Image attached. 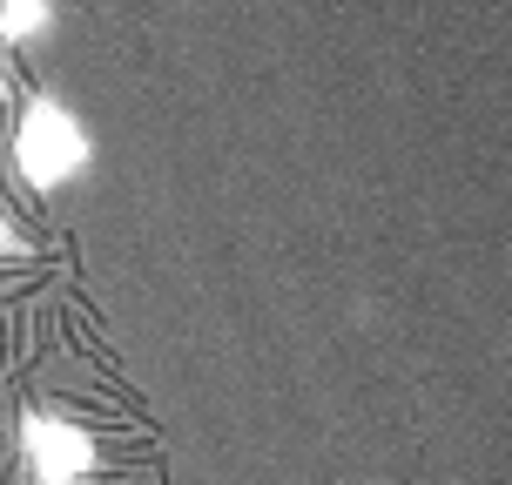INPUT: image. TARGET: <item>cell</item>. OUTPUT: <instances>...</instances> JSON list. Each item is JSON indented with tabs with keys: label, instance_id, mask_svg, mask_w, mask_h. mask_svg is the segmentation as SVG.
Masks as SVG:
<instances>
[{
	"label": "cell",
	"instance_id": "obj_1",
	"mask_svg": "<svg viewBox=\"0 0 512 485\" xmlns=\"http://www.w3.org/2000/svg\"><path fill=\"white\" fill-rule=\"evenodd\" d=\"M88 162H95L88 122L61 95H34L21 108V128H14V169L48 196V189H68L75 176H88Z\"/></svg>",
	"mask_w": 512,
	"mask_h": 485
},
{
	"label": "cell",
	"instance_id": "obj_2",
	"mask_svg": "<svg viewBox=\"0 0 512 485\" xmlns=\"http://www.w3.org/2000/svg\"><path fill=\"white\" fill-rule=\"evenodd\" d=\"M21 472H27V485H88L102 472V445L68 411H27L21 418Z\"/></svg>",
	"mask_w": 512,
	"mask_h": 485
},
{
	"label": "cell",
	"instance_id": "obj_3",
	"mask_svg": "<svg viewBox=\"0 0 512 485\" xmlns=\"http://www.w3.org/2000/svg\"><path fill=\"white\" fill-rule=\"evenodd\" d=\"M54 34V0H0V48H34Z\"/></svg>",
	"mask_w": 512,
	"mask_h": 485
},
{
	"label": "cell",
	"instance_id": "obj_4",
	"mask_svg": "<svg viewBox=\"0 0 512 485\" xmlns=\"http://www.w3.org/2000/svg\"><path fill=\"white\" fill-rule=\"evenodd\" d=\"M27 243H21V230H14V223H7V209H0V256H21Z\"/></svg>",
	"mask_w": 512,
	"mask_h": 485
},
{
	"label": "cell",
	"instance_id": "obj_5",
	"mask_svg": "<svg viewBox=\"0 0 512 485\" xmlns=\"http://www.w3.org/2000/svg\"><path fill=\"white\" fill-rule=\"evenodd\" d=\"M7 88H14V81H7V61H0V95H7Z\"/></svg>",
	"mask_w": 512,
	"mask_h": 485
}]
</instances>
